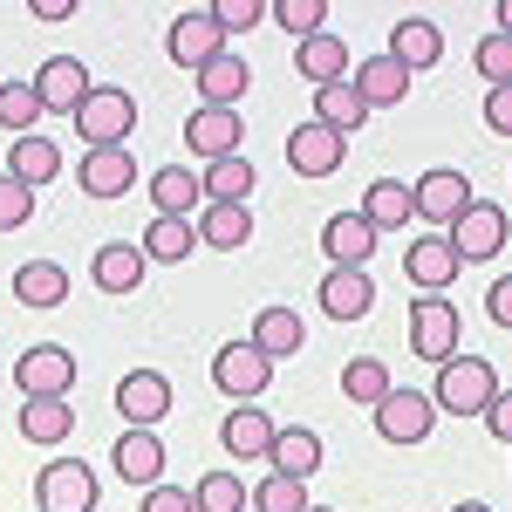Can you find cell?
<instances>
[{"mask_svg": "<svg viewBox=\"0 0 512 512\" xmlns=\"http://www.w3.org/2000/svg\"><path fill=\"white\" fill-rule=\"evenodd\" d=\"M492 396H499V369L485 362V355H451V362H437V410L444 417H485L492 410Z\"/></svg>", "mask_w": 512, "mask_h": 512, "instance_id": "1", "label": "cell"}, {"mask_svg": "<svg viewBox=\"0 0 512 512\" xmlns=\"http://www.w3.org/2000/svg\"><path fill=\"white\" fill-rule=\"evenodd\" d=\"M76 130L89 151H110V144H130V130H137V96L130 89H89L76 110Z\"/></svg>", "mask_w": 512, "mask_h": 512, "instance_id": "2", "label": "cell"}, {"mask_svg": "<svg viewBox=\"0 0 512 512\" xmlns=\"http://www.w3.org/2000/svg\"><path fill=\"white\" fill-rule=\"evenodd\" d=\"M96 465H82V458H48L35 472V499L41 512H96Z\"/></svg>", "mask_w": 512, "mask_h": 512, "instance_id": "3", "label": "cell"}, {"mask_svg": "<svg viewBox=\"0 0 512 512\" xmlns=\"http://www.w3.org/2000/svg\"><path fill=\"white\" fill-rule=\"evenodd\" d=\"M458 335H465V321L451 308V294H417L410 301V349L424 355V362H451Z\"/></svg>", "mask_w": 512, "mask_h": 512, "instance_id": "4", "label": "cell"}, {"mask_svg": "<svg viewBox=\"0 0 512 512\" xmlns=\"http://www.w3.org/2000/svg\"><path fill=\"white\" fill-rule=\"evenodd\" d=\"M410 205H417V219L424 226H437V233H451L458 219H465V205H472V178L465 171H424L417 185H410Z\"/></svg>", "mask_w": 512, "mask_h": 512, "instance_id": "5", "label": "cell"}, {"mask_svg": "<svg viewBox=\"0 0 512 512\" xmlns=\"http://www.w3.org/2000/svg\"><path fill=\"white\" fill-rule=\"evenodd\" d=\"M369 417H376V437H383V444H424V437L437 431L431 390H390Z\"/></svg>", "mask_w": 512, "mask_h": 512, "instance_id": "6", "label": "cell"}, {"mask_svg": "<svg viewBox=\"0 0 512 512\" xmlns=\"http://www.w3.org/2000/svg\"><path fill=\"white\" fill-rule=\"evenodd\" d=\"M14 390L21 396H69L76 390V355L62 342H35L14 355Z\"/></svg>", "mask_w": 512, "mask_h": 512, "instance_id": "7", "label": "cell"}, {"mask_svg": "<svg viewBox=\"0 0 512 512\" xmlns=\"http://www.w3.org/2000/svg\"><path fill=\"white\" fill-rule=\"evenodd\" d=\"M212 383L226 396H239V403H253L260 390H274V355H260L239 335V342H226V349L212 355Z\"/></svg>", "mask_w": 512, "mask_h": 512, "instance_id": "8", "label": "cell"}, {"mask_svg": "<svg viewBox=\"0 0 512 512\" xmlns=\"http://www.w3.org/2000/svg\"><path fill=\"white\" fill-rule=\"evenodd\" d=\"M164 55L178 62V69H205V62H219L226 55V35H219V21H212V7H185L178 21H171V35H164Z\"/></svg>", "mask_w": 512, "mask_h": 512, "instance_id": "9", "label": "cell"}, {"mask_svg": "<svg viewBox=\"0 0 512 512\" xmlns=\"http://www.w3.org/2000/svg\"><path fill=\"white\" fill-rule=\"evenodd\" d=\"M451 253H458V267H472V260H492V253H506V239H512V226H506V212L499 205H485V198H472L465 205V219L451 226Z\"/></svg>", "mask_w": 512, "mask_h": 512, "instance_id": "10", "label": "cell"}, {"mask_svg": "<svg viewBox=\"0 0 512 512\" xmlns=\"http://www.w3.org/2000/svg\"><path fill=\"white\" fill-rule=\"evenodd\" d=\"M89 89H96V82H89V69H82L76 55H48V62L35 69V103H41V117H76Z\"/></svg>", "mask_w": 512, "mask_h": 512, "instance_id": "11", "label": "cell"}, {"mask_svg": "<svg viewBox=\"0 0 512 512\" xmlns=\"http://www.w3.org/2000/svg\"><path fill=\"white\" fill-rule=\"evenodd\" d=\"M117 410L130 431H158L164 417H171V376L164 369H130L117 383Z\"/></svg>", "mask_w": 512, "mask_h": 512, "instance_id": "12", "label": "cell"}, {"mask_svg": "<svg viewBox=\"0 0 512 512\" xmlns=\"http://www.w3.org/2000/svg\"><path fill=\"white\" fill-rule=\"evenodd\" d=\"M239 137H246V117H239V110H212V103H198L192 117H185V144H192V158H205V164L239 158Z\"/></svg>", "mask_w": 512, "mask_h": 512, "instance_id": "13", "label": "cell"}, {"mask_svg": "<svg viewBox=\"0 0 512 512\" xmlns=\"http://www.w3.org/2000/svg\"><path fill=\"white\" fill-rule=\"evenodd\" d=\"M403 274H410L417 294H451V280L465 274V267H458V253H451V239H444V233H424V239L403 246Z\"/></svg>", "mask_w": 512, "mask_h": 512, "instance_id": "14", "label": "cell"}, {"mask_svg": "<svg viewBox=\"0 0 512 512\" xmlns=\"http://www.w3.org/2000/svg\"><path fill=\"white\" fill-rule=\"evenodd\" d=\"M110 478L137 485V492L164 485V437L158 431H123L117 444H110Z\"/></svg>", "mask_w": 512, "mask_h": 512, "instance_id": "15", "label": "cell"}, {"mask_svg": "<svg viewBox=\"0 0 512 512\" xmlns=\"http://www.w3.org/2000/svg\"><path fill=\"white\" fill-rule=\"evenodd\" d=\"M315 308L328 321H362L369 308H376V280H369V267H328V280L315 287Z\"/></svg>", "mask_w": 512, "mask_h": 512, "instance_id": "16", "label": "cell"}, {"mask_svg": "<svg viewBox=\"0 0 512 512\" xmlns=\"http://www.w3.org/2000/svg\"><path fill=\"white\" fill-rule=\"evenodd\" d=\"M376 246H383V233H376L362 212H335V219L321 226V253H328V267H369Z\"/></svg>", "mask_w": 512, "mask_h": 512, "instance_id": "17", "label": "cell"}, {"mask_svg": "<svg viewBox=\"0 0 512 512\" xmlns=\"http://www.w3.org/2000/svg\"><path fill=\"white\" fill-rule=\"evenodd\" d=\"M410 82H417V76H410L403 62H390V55L355 62V69H349V89L362 96V110H369V117H376V110H396V103L410 96Z\"/></svg>", "mask_w": 512, "mask_h": 512, "instance_id": "18", "label": "cell"}, {"mask_svg": "<svg viewBox=\"0 0 512 512\" xmlns=\"http://www.w3.org/2000/svg\"><path fill=\"white\" fill-rule=\"evenodd\" d=\"M342 144H349V137H335V130H321V123H294V130H287V164H294L301 178H335V171H342Z\"/></svg>", "mask_w": 512, "mask_h": 512, "instance_id": "19", "label": "cell"}, {"mask_svg": "<svg viewBox=\"0 0 512 512\" xmlns=\"http://www.w3.org/2000/svg\"><path fill=\"white\" fill-rule=\"evenodd\" d=\"M76 185H82L89 198H123L130 185H137V158H130V144H110V151H82Z\"/></svg>", "mask_w": 512, "mask_h": 512, "instance_id": "20", "label": "cell"}, {"mask_svg": "<svg viewBox=\"0 0 512 512\" xmlns=\"http://www.w3.org/2000/svg\"><path fill=\"white\" fill-rule=\"evenodd\" d=\"M390 62H403L410 76L437 69V62H444V28L424 21V14H403V21L390 28Z\"/></svg>", "mask_w": 512, "mask_h": 512, "instance_id": "21", "label": "cell"}, {"mask_svg": "<svg viewBox=\"0 0 512 512\" xmlns=\"http://www.w3.org/2000/svg\"><path fill=\"white\" fill-rule=\"evenodd\" d=\"M321 458H328V444L308 424H280L274 444H267V472H287V478H301V485L321 472Z\"/></svg>", "mask_w": 512, "mask_h": 512, "instance_id": "22", "label": "cell"}, {"mask_svg": "<svg viewBox=\"0 0 512 512\" xmlns=\"http://www.w3.org/2000/svg\"><path fill=\"white\" fill-rule=\"evenodd\" d=\"M294 69L315 82V89H328V82H349V41L335 35V28H321V35L294 41Z\"/></svg>", "mask_w": 512, "mask_h": 512, "instance_id": "23", "label": "cell"}, {"mask_svg": "<svg viewBox=\"0 0 512 512\" xmlns=\"http://www.w3.org/2000/svg\"><path fill=\"white\" fill-rule=\"evenodd\" d=\"M21 437L28 444H69L76 437V410H69V396H21Z\"/></svg>", "mask_w": 512, "mask_h": 512, "instance_id": "24", "label": "cell"}, {"mask_svg": "<svg viewBox=\"0 0 512 512\" xmlns=\"http://www.w3.org/2000/svg\"><path fill=\"white\" fill-rule=\"evenodd\" d=\"M0 171H14L28 192H41V185H55V171H69V164H62V144L35 130V137H14V151H7V164H0Z\"/></svg>", "mask_w": 512, "mask_h": 512, "instance_id": "25", "label": "cell"}, {"mask_svg": "<svg viewBox=\"0 0 512 512\" xmlns=\"http://www.w3.org/2000/svg\"><path fill=\"white\" fill-rule=\"evenodd\" d=\"M137 253H144V267H178V260H192L198 253V226L192 219H158L151 212V226L137 239Z\"/></svg>", "mask_w": 512, "mask_h": 512, "instance_id": "26", "label": "cell"}, {"mask_svg": "<svg viewBox=\"0 0 512 512\" xmlns=\"http://www.w3.org/2000/svg\"><path fill=\"white\" fill-rule=\"evenodd\" d=\"M198 205H205V192H198V171H185V164H164V171H151V212H158V219H192Z\"/></svg>", "mask_w": 512, "mask_h": 512, "instance_id": "27", "label": "cell"}, {"mask_svg": "<svg viewBox=\"0 0 512 512\" xmlns=\"http://www.w3.org/2000/svg\"><path fill=\"white\" fill-rule=\"evenodd\" d=\"M355 212H362L376 233H396V226L417 219V205H410V185H403V178H369V192H362Z\"/></svg>", "mask_w": 512, "mask_h": 512, "instance_id": "28", "label": "cell"}, {"mask_svg": "<svg viewBox=\"0 0 512 512\" xmlns=\"http://www.w3.org/2000/svg\"><path fill=\"white\" fill-rule=\"evenodd\" d=\"M14 301H21V308H62V301H69L62 260H21V267H14Z\"/></svg>", "mask_w": 512, "mask_h": 512, "instance_id": "29", "label": "cell"}, {"mask_svg": "<svg viewBox=\"0 0 512 512\" xmlns=\"http://www.w3.org/2000/svg\"><path fill=\"white\" fill-rule=\"evenodd\" d=\"M253 89V69L239 62L233 48L219 55V62H205L198 69V103H212V110H239V96Z\"/></svg>", "mask_w": 512, "mask_h": 512, "instance_id": "30", "label": "cell"}, {"mask_svg": "<svg viewBox=\"0 0 512 512\" xmlns=\"http://www.w3.org/2000/svg\"><path fill=\"white\" fill-rule=\"evenodd\" d=\"M89 274H96L103 294H137V287H144V253H137V246H123V239H110V246H96Z\"/></svg>", "mask_w": 512, "mask_h": 512, "instance_id": "31", "label": "cell"}, {"mask_svg": "<svg viewBox=\"0 0 512 512\" xmlns=\"http://www.w3.org/2000/svg\"><path fill=\"white\" fill-rule=\"evenodd\" d=\"M219 444H226L233 458H267V444H274V417H267L260 403H239L233 417L219 424Z\"/></svg>", "mask_w": 512, "mask_h": 512, "instance_id": "32", "label": "cell"}, {"mask_svg": "<svg viewBox=\"0 0 512 512\" xmlns=\"http://www.w3.org/2000/svg\"><path fill=\"white\" fill-rule=\"evenodd\" d=\"M198 246H219V253H239L253 239V212L246 205H198Z\"/></svg>", "mask_w": 512, "mask_h": 512, "instance_id": "33", "label": "cell"}, {"mask_svg": "<svg viewBox=\"0 0 512 512\" xmlns=\"http://www.w3.org/2000/svg\"><path fill=\"white\" fill-rule=\"evenodd\" d=\"M246 342H253L260 355H274V362H287V355L308 342V328H301V315H294V308H260V315H253V335H246Z\"/></svg>", "mask_w": 512, "mask_h": 512, "instance_id": "34", "label": "cell"}, {"mask_svg": "<svg viewBox=\"0 0 512 512\" xmlns=\"http://www.w3.org/2000/svg\"><path fill=\"white\" fill-rule=\"evenodd\" d=\"M253 178H260V171H253L246 158H219V164L198 171V192H205V205H246Z\"/></svg>", "mask_w": 512, "mask_h": 512, "instance_id": "35", "label": "cell"}, {"mask_svg": "<svg viewBox=\"0 0 512 512\" xmlns=\"http://www.w3.org/2000/svg\"><path fill=\"white\" fill-rule=\"evenodd\" d=\"M321 130H335V137H349V130H362L369 123V110H362V96H355L349 82H328V89H315V117Z\"/></svg>", "mask_w": 512, "mask_h": 512, "instance_id": "36", "label": "cell"}, {"mask_svg": "<svg viewBox=\"0 0 512 512\" xmlns=\"http://www.w3.org/2000/svg\"><path fill=\"white\" fill-rule=\"evenodd\" d=\"M390 390H396V383H390V369H383V355H355L349 369H342V396L362 403V410H376Z\"/></svg>", "mask_w": 512, "mask_h": 512, "instance_id": "37", "label": "cell"}, {"mask_svg": "<svg viewBox=\"0 0 512 512\" xmlns=\"http://www.w3.org/2000/svg\"><path fill=\"white\" fill-rule=\"evenodd\" d=\"M246 506L253 512H308L315 499H308V485L301 478H287V472H267L253 492H246Z\"/></svg>", "mask_w": 512, "mask_h": 512, "instance_id": "38", "label": "cell"}, {"mask_svg": "<svg viewBox=\"0 0 512 512\" xmlns=\"http://www.w3.org/2000/svg\"><path fill=\"white\" fill-rule=\"evenodd\" d=\"M41 103H35V82H0V130L14 137H35Z\"/></svg>", "mask_w": 512, "mask_h": 512, "instance_id": "39", "label": "cell"}, {"mask_svg": "<svg viewBox=\"0 0 512 512\" xmlns=\"http://www.w3.org/2000/svg\"><path fill=\"white\" fill-rule=\"evenodd\" d=\"M192 499H198V512H246V485L233 472H205L192 485Z\"/></svg>", "mask_w": 512, "mask_h": 512, "instance_id": "40", "label": "cell"}, {"mask_svg": "<svg viewBox=\"0 0 512 512\" xmlns=\"http://www.w3.org/2000/svg\"><path fill=\"white\" fill-rule=\"evenodd\" d=\"M478 76H485V89H506L512 82V35H499V28H492V35L478 41Z\"/></svg>", "mask_w": 512, "mask_h": 512, "instance_id": "41", "label": "cell"}, {"mask_svg": "<svg viewBox=\"0 0 512 512\" xmlns=\"http://www.w3.org/2000/svg\"><path fill=\"white\" fill-rule=\"evenodd\" d=\"M28 219H35V192L14 171H0V233H21Z\"/></svg>", "mask_w": 512, "mask_h": 512, "instance_id": "42", "label": "cell"}, {"mask_svg": "<svg viewBox=\"0 0 512 512\" xmlns=\"http://www.w3.org/2000/svg\"><path fill=\"white\" fill-rule=\"evenodd\" d=\"M274 21H280L294 41H308V35H321V28H328V7H321V0H280Z\"/></svg>", "mask_w": 512, "mask_h": 512, "instance_id": "43", "label": "cell"}, {"mask_svg": "<svg viewBox=\"0 0 512 512\" xmlns=\"http://www.w3.org/2000/svg\"><path fill=\"white\" fill-rule=\"evenodd\" d=\"M212 21H219V35H226V41L253 35V28L267 21V0H219V7H212Z\"/></svg>", "mask_w": 512, "mask_h": 512, "instance_id": "44", "label": "cell"}, {"mask_svg": "<svg viewBox=\"0 0 512 512\" xmlns=\"http://www.w3.org/2000/svg\"><path fill=\"white\" fill-rule=\"evenodd\" d=\"M485 130L492 137H512V82L506 89H485Z\"/></svg>", "mask_w": 512, "mask_h": 512, "instance_id": "45", "label": "cell"}, {"mask_svg": "<svg viewBox=\"0 0 512 512\" xmlns=\"http://www.w3.org/2000/svg\"><path fill=\"white\" fill-rule=\"evenodd\" d=\"M144 512H198V499H192V492H178V485L164 478V485L144 492Z\"/></svg>", "mask_w": 512, "mask_h": 512, "instance_id": "46", "label": "cell"}, {"mask_svg": "<svg viewBox=\"0 0 512 512\" xmlns=\"http://www.w3.org/2000/svg\"><path fill=\"white\" fill-rule=\"evenodd\" d=\"M485 315H492V328H512V274L485 287Z\"/></svg>", "mask_w": 512, "mask_h": 512, "instance_id": "47", "label": "cell"}, {"mask_svg": "<svg viewBox=\"0 0 512 512\" xmlns=\"http://www.w3.org/2000/svg\"><path fill=\"white\" fill-rule=\"evenodd\" d=\"M485 431L499 437V444H512V390L492 396V410H485Z\"/></svg>", "mask_w": 512, "mask_h": 512, "instance_id": "48", "label": "cell"}, {"mask_svg": "<svg viewBox=\"0 0 512 512\" xmlns=\"http://www.w3.org/2000/svg\"><path fill=\"white\" fill-rule=\"evenodd\" d=\"M35 14H41V21H69V14H76V0H35Z\"/></svg>", "mask_w": 512, "mask_h": 512, "instance_id": "49", "label": "cell"}, {"mask_svg": "<svg viewBox=\"0 0 512 512\" xmlns=\"http://www.w3.org/2000/svg\"><path fill=\"white\" fill-rule=\"evenodd\" d=\"M451 512H492V506H485V499H458Z\"/></svg>", "mask_w": 512, "mask_h": 512, "instance_id": "50", "label": "cell"}, {"mask_svg": "<svg viewBox=\"0 0 512 512\" xmlns=\"http://www.w3.org/2000/svg\"><path fill=\"white\" fill-rule=\"evenodd\" d=\"M499 35H512V0H506V7H499Z\"/></svg>", "mask_w": 512, "mask_h": 512, "instance_id": "51", "label": "cell"}, {"mask_svg": "<svg viewBox=\"0 0 512 512\" xmlns=\"http://www.w3.org/2000/svg\"><path fill=\"white\" fill-rule=\"evenodd\" d=\"M308 512H335V506H308Z\"/></svg>", "mask_w": 512, "mask_h": 512, "instance_id": "52", "label": "cell"}]
</instances>
